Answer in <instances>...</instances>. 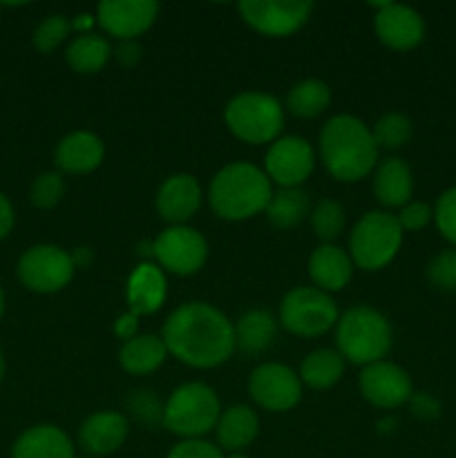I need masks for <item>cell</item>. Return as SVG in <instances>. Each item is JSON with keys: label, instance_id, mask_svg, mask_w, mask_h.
I'll return each instance as SVG.
<instances>
[{"label": "cell", "instance_id": "obj_42", "mask_svg": "<svg viewBox=\"0 0 456 458\" xmlns=\"http://www.w3.org/2000/svg\"><path fill=\"white\" fill-rule=\"evenodd\" d=\"M13 222H16V215H13V206L9 201V197L0 191V240L12 233Z\"/></svg>", "mask_w": 456, "mask_h": 458}, {"label": "cell", "instance_id": "obj_18", "mask_svg": "<svg viewBox=\"0 0 456 458\" xmlns=\"http://www.w3.org/2000/svg\"><path fill=\"white\" fill-rule=\"evenodd\" d=\"M128 438V419L119 411H94L79 429V443L88 454L107 456L121 450Z\"/></svg>", "mask_w": 456, "mask_h": 458}, {"label": "cell", "instance_id": "obj_28", "mask_svg": "<svg viewBox=\"0 0 456 458\" xmlns=\"http://www.w3.org/2000/svg\"><path fill=\"white\" fill-rule=\"evenodd\" d=\"M112 56V47L107 38L98 34H80L67 45L65 58L70 67L79 74H94L101 70Z\"/></svg>", "mask_w": 456, "mask_h": 458}, {"label": "cell", "instance_id": "obj_7", "mask_svg": "<svg viewBox=\"0 0 456 458\" xmlns=\"http://www.w3.org/2000/svg\"><path fill=\"white\" fill-rule=\"evenodd\" d=\"M402 244V228L396 215L384 210L365 213L349 235V258L358 268L378 271L396 258Z\"/></svg>", "mask_w": 456, "mask_h": 458}, {"label": "cell", "instance_id": "obj_20", "mask_svg": "<svg viewBox=\"0 0 456 458\" xmlns=\"http://www.w3.org/2000/svg\"><path fill=\"white\" fill-rule=\"evenodd\" d=\"M308 276H311L316 289L340 291L349 284L353 276V262L347 250L334 244H322L308 258Z\"/></svg>", "mask_w": 456, "mask_h": 458}, {"label": "cell", "instance_id": "obj_26", "mask_svg": "<svg viewBox=\"0 0 456 458\" xmlns=\"http://www.w3.org/2000/svg\"><path fill=\"white\" fill-rule=\"evenodd\" d=\"M165 358H168V347L161 335L152 334H137L134 338L125 340L119 352L121 367L132 376L152 374L164 365Z\"/></svg>", "mask_w": 456, "mask_h": 458}, {"label": "cell", "instance_id": "obj_43", "mask_svg": "<svg viewBox=\"0 0 456 458\" xmlns=\"http://www.w3.org/2000/svg\"><path fill=\"white\" fill-rule=\"evenodd\" d=\"M137 318L139 316H134L132 311H130L128 316L119 318V320H116V327H114L116 335H119V338H123V340L134 338V335H137Z\"/></svg>", "mask_w": 456, "mask_h": 458}, {"label": "cell", "instance_id": "obj_44", "mask_svg": "<svg viewBox=\"0 0 456 458\" xmlns=\"http://www.w3.org/2000/svg\"><path fill=\"white\" fill-rule=\"evenodd\" d=\"M72 262H74V267H88V264L92 262V250L76 249L74 253H72Z\"/></svg>", "mask_w": 456, "mask_h": 458}, {"label": "cell", "instance_id": "obj_22", "mask_svg": "<svg viewBox=\"0 0 456 458\" xmlns=\"http://www.w3.org/2000/svg\"><path fill=\"white\" fill-rule=\"evenodd\" d=\"M414 179H411L410 165L398 157H389L376 168L374 174V195L387 208L410 204Z\"/></svg>", "mask_w": 456, "mask_h": 458}, {"label": "cell", "instance_id": "obj_36", "mask_svg": "<svg viewBox=\"0 0 456 458\" xmlns=\"http://www.w3.org/2000/svg\"><path fill=\"white\" fill-rule=\"evenodd\" d=\"M427 277L436 289L456 291V249L443 250L429 262Z\"/></svg>", "mask_w": 456, "mask_h": 458}, {"label": "cell", "instance_id": "obj_9", "mask_svg": "<svg viewBox=\"0 0 456 458\" xmlns=\"http://www.w3.org/2000/svg\"><path fill=\"white\" fill-rule=\"evenodd\" d=\"M18 280L34 293H56L65 289L74 277L72 253L56 244H36L18 259Z\"/></svg>", "mask_w": 456, "mask_h": 458}, {"label": "cell", "instance_id": "obj_13", "mask_svg": "<svg viewBox=\"0 0 456 458\" xmlns=\"http://www.w3.org/2000/svg\"><path fill=\"white\" fill-rule=\"evenodd\" d=\"M311 3H275V0H241L240 13L246 25L264 36H289L307 22Z\"/></svg>", "mask_w": 456, "mask_h": 458}, {"label": "cell", "instance_id": "obj_17", "mask_svg": "<svg viewBox=\"0 0 456 458\" xmlns=\"http://www.w3.org/2000/svg\"><path fill=\"white\" fill-rule=\"evenodd\" d=\"M156 213L170 224V226H186L188 219L199 210L201 188L192 174L179 173L165 179L156 192Z\"/></svg>", "mask_w": 456, "mask_h": 458}, {"label": "cell", "instance_id": "obj_24", "mask_svg": "<svg viewBox=\"0 0 456 458\" xmlns=\"http://www.w3.org/2000/svg\"><path fill=\"white\" fill-rule=\"evenodd\" d=\"M165 300V277L155 264H141L128 280V304L134 316L159 311Z\"/></svg>", "mask_w": 456, "mask_h": 458}, {"label": "cell", "instance_id": "obj_37", "mask_svg": "<svg viewBox=\"0 0 456 458\" xmlns=\"http://www.w3.org/2000/svg\"><path fill=\"white\" fill-rule=\"evenodd\" d=\"M434 219H436V226L443 233V237L456 244V188H450L438 197Z\"/></svg>", "mask_w": 456, "mask_h": 458}, {"label": "cell", "instance_id": "obj_48", "mask_svg": "<svg viewBox=\"0 0 456 458\" xmlns=\"http://www.w3.org/2000/svg\"><path fill=\"white\" fill-rule=\"evenodd\" d=\"M3 313H4V293H3V286H0V320H3Z\"/></svg>", "mask_w": 456, "mask_h": 458}, {"label": "cell", "instance_id": "obj_45", "mask_svg": "<svg viewBox=\"0 0 456 458\" xmlns=\"http://www.w3.org/2000/svg\"><path fill=\"white\" fill-rule=\"evenodd\" d=\"M89 25H92V16H89V13H79L76 21H72V27H74V30H83V27Z\"/></svg>", "mask_w": 456, "mask_h": 458}, {"label": "cell", "instance_id": "obj_10", "mask_svg": "<svg viewBox=\"0 0 456 458\" xmlns=\"http://www.w3.org/2000/svg\"><path fill=\"white\" fill-rule=\"evenodd\" d=\"M155 259L174 276H192L208 259V242L190 226H168L155 242Z\"/></svg>", "mask_w": 456, "mask_h": 458}, {"label": "cell", "instance_id": "obj_40", "mask_svg": "<svg viewBox=\"0 0 456 458\" xmlns=\"http://www.w3.org/2000/svg\"><path fill=\"white\" fill-rule=\"evenodd\" d=\"M410 403H411V411H414L418 419H425V420L436 419L438 410H441V405H438L436 398H434L432 394H425V392L411 394Z\"/></svg>", "mask_w": 456, "mask_h": 458}, {"label": "cell", "instance_id": "obj_50", "mask_svg": "<svg viewBox=\"0 0 456 458\" xmlns=\"http://www.w3.org/2000/svg\"><path fill=\"white\" fill-rule=\"evenodd\" d=\"M85 458H94V456H85Z\"/></svg>", "mask_w": 456, "mask_h": 458}, {"label": "cell", "instance_id": "obj_41", "mask_svg": "<svg viewBox=\"0 0 456 458\" xmlns=\"http://www.w3.org/2000/svg\"><path fill=\"white\" fill-rule=\"evenodd\" d=\"M114 58L119 61V65L132 67L141 58V45L137 40H121L114 49Z\"/></svg>", "mask_w": 456, "mask_h": 458}, {"label": "cell", "instance_id": "obj_32", "mask_svg": "<svg viewBox=\"0 0 456 458\" xmlns=\"http://www.w3.org/2000/svg\"><path fill=\"white\" fill-rule=\"evenodd\" d=\"M374 141L376 146L384 148V150H396V148H402L411 137V121L407 119L401 112H387V114L380 116L376 121L374 130Z\"/></svg>", "mask_w": 456, "mask_h": 458}, {"label": "cell", "instance_id": "obj_3", "mask_svg": "<svg viewBox=\"0 0 456 458\" xmlns=\"http://www.w3.org/2000/svg\"><path fill=\"white\" fill-rule=\"evenodd\" d=\"M271 195L273 188L266 173L246 161L224 165L208 188L210 208L228 222L255 217L266 210Z\"/></svg>", "mask_w": 456, "mask_h": 458}, {"label": "cell", "instance_id": "obj_21", "mask_svg": "<svg viewBox=\"0 0 456 458\" xmlns=\"http://www.w3.org/2000/svg\"><path fill=\"white\" fill-rule=\"evenodd\" d=\"M12 458H74V445L56 425H34L16 438Z\"/></svg>", "mask_w": 456, "mask_h": 458}, {"label": "cell", "instance_id": "obj_27", "mask_svg": "<svg viewBox=\"0 0 456 458\" xmlns=\"http://www.w3.org/2000/svg\"><path fill=\"white\" fill-rule=\"evenodd\" d=\"M344 358L334 349H316L300 365V380L311 389H329L342 378Z\"/></svg>", "mask_w": 456, "mask_h": 458}, {"label": "cell", "instance_id": "obj_38", "mask_svg": "<svg viewBox=\"0 0 456 458\" xmlns=\"http://www.w3.org/2000/svg\"><path fill=\"white\" fill-rule=\"evenodd\" d=\"M434 217V210L429 208L423 201H410L407 206H402L401 213L396 215L398 224H401L402 233L405 231H420L429 224V219Z\"/></svg>", "mask_w": 456, "mask_h": 458}, {"label": "cell", "instance_id": "obj_39", "mask_svg": "<svg viewBox=\"0 0 456 458\" xmlns=\"http://www.w3.org/2000/svg\"><path fill=\"white\" fill-rule=\"evenodd\" d=\"M165 458H226V456H224V452L219 450L217 445H213V443L195 438V441H182L179 445H174Z\"/></svg>", "mask_w": 456, "mask_h": 458}, {"label": "cell", "instance_id": "obj_49", "mask_svg": "<svg viewBox=\"0 0 456 458\" xmlns=\"http://www.w3.org/2000/svg\"><path fill=\"white\" fill-rule=\"evenodd\" d=\"M226 458H249L244 454V452H228Z\"/></svg>", "mask_w": 456, "mask_h": 458}, {"label": "cell", "instance_id": "obj_46", "mask_svg": "<svg viewBox=\"0 0 456 458\" xmlns=\"http://www.w3.org/2000/svg\"><path fill=\"white\" fill-rule=\"evenodd\" d=\"M393 425H396V419H384L383 423L378 425V428L383 429V432H392V428H393Z\"/></svg>", "mask_w": 456, "mask_h": 458}, {"label": "cell", "instance_id": "obj_1", "mask_svg": "<svg viewBox=\"0 0 456 458\" xmlns=\"http://www.w3.org/2000/svg\"><path fill=\"white\" fill-rule=\"evenodd\" d=\"M161 340L183 365L213 369L235 352V331L219 309L206 302H186L164 325Z\"/></svg>", "mask_w": 456, "mask_h": 458}, {"label": "cell", "instance_id": "obj_16", "mask_svg": "<svg viewBox=\"0 0 456 458\" xmlns=\"http://www.w3.org/2000/svg\"><path fill=\"white\" fill-rule=\"evenodd\" d=\"M376 34L387 47L407 52L414 49L425 36L423 16L414 7L398 3L378 4V12L374 18Z\"/></svg>", "mask_w": 456, "mask_h": 458}, {"label": "cell", "instance_id": "obj_5", "mask_svg": "<svg viewBox=\"0 0 456 458\" xmlns=\"http://www.w3.org/2000/svg\"><path fill=\"white\" fill-rule=\"evenodd\" d=\"M222 407L208 385L186 383L174 389L164 405V428L183 441L206 437L217 425Z\"/></svg>", "mask_w": 456, "mask_h": 458}, {"label": "cell", "instance_id": "obj_19", "mask_svg": "<svg viewBox=\"0 0 456 458\" xmlns=\"http://www.w3.org/2000/svg\"><path fill=\"white\" fill-rule=\"evenodd\" d=\"M106 146L94 132L76 130L58 141L56 165L67 174H88L101 165Z\"/></svg>", "mask_w": 456, "mask_h": 458}, {"label": "cell", "instance_id": "obj_8", "mask_svg": "<svg viewBox=\"0 0 456 458\" xmlns=\"http://www.w3.org/2000/svg\"><path fill=\"white\" fill-rule=\"evenodd\" d=\"M280 322L293 335L316 338L338 322V307L325 291L316 286H298L282 300Z\"/></svg>", "mask_w": 456, "mask_h": 458}, {"label": "cell", "instance_id": "obj_25", "mask_svg": "<svg viewBox=\"0 0 456 458\" xmlns=\"http://www.w3.org/2000/svg\"><path fill=\"white\" fill-rule=\"evenodd\" d=\"M232 331H235V349L249 356H258L266 352L275 340L277 322L264 309H250L241 313L240 320L232 325Z\"/></svg>", "mask_w": 456, "mask_h": 458}, {"label": "cell", "instance_id": "obj_47", "mask_svg": "<svg viewBox=\"0 0 456 458\" xmlns=\"http://www.w3.org/2000/svg\"><path fill=\"white\" fill-rule=\"evenodd\" d=\"M4 371H7V362H4V353L3 349H0V383L4 380Z\"/></svg>", "mask_w": 456, "mask_h": 458}, {"label": "cell", "instance_id": "obj_15", "mask_svg": "<svg viewBox=\"0 0 456 458\" xmlns=\"http://www.w3.org/2000/svg\"><path fill=\"white\" fill-rule=\"evenodd\" d=\"M159 16L152 0H103L97 7L98 25L119 40H137Z\"/></svg>", "mask_w": 456, "mask_h": 458}, {"label": "cell", "instance_id": "obj_14", "mask_svg": "<svg viewBox=\"0 0 456 458\" xmlns=\"http://www.w3.org/2000/svg\"><path fill=\"white\" fill-rule=\"evenodd\" d=\"M360 392L378 410H396L411 398V378L402 367L380 360L360 371Z\"/></svg>", "mask_w": 456, "mask_h": 458}, {"label": "cell", "instance_id": "obj_33", "mask_svg": "<svg viewBox=\"0 0 456 458\" xmlns=\"http://www.w3.org/2000/svg\"><path fill=\"white\" fill-rule=\"evenodd\" d=\"M125 405H128L130 416H132L137 423L146 425V428H152V425L156 423H164L165 403H161L159 396H156L152 389H134V392H130Z\"/></svg>", "mask_w": 456, "mask_h": 458}, {"label": "cell", "instance_id": "obj_29", "mask_svg": "<svg viewBox=\"0 0 456 458\" xmlns=\"http://www.w3.org/2000/svg\"><path fill=\"white\" fill-rule=\"evenodd\" d=\"M308 215V195L302 188H280L271 195L266 217L280 231L293 228Z\"/></svg>", "mask_w": 456, "mask_h": 458}, {"label": "cell", "instance_id": "obj_31", "mask_svg": "<svg viewBox=\"0 0 456 458\" xmlns=\"http://www.w3.org/2000/svg\"><path fill=\"white\" fill-rule=\"evenodd\" d=\"M308 217H311L313 233H316L317 240H322L325 244H331V242L342 233L344 222H347L342 204L335 199L317 201V206L308 213Z\"/></svg>", "mask_w": 456, "mask_h": 458}, {"label": "cell", "instance_id": "obj_23", "mask_svg": "<svg viewBox=\"0 0 456 458\" xmlns=\"http://www.w3.org/2000/svg\"><path fill=\"white\" fill-rule=\"evenodd\" d=\"M259 432V419L250 407L232 405L219 414L215 434H217L219 450L244 452L255 441Z\"/></svg>", "mask_w": 456, "mask_h": 458}, {"label": "cell", "instance_id": "obj_35", "mask_svg": "<svg viewBox=\"0 0 456 458\" xmlns=\"http://www.w3.org/2000/svg\"><path fill=\"white\" fill-rule=\"evenodd\" d=\"M65 192V182L61 173H43L34 179L30 188V199L36 208L49 210L63 199Z\"/></svg>", "mask_w": 456, "mask_h": 458}, {"label": "cell", "instance_id": "obj_34", "mask_svg": "<svg viewBox=\"0 0 456 458\" xmlns=\"http://www.w3.org/2000/svg\"><path fill=\"white\" fill-rule=\"evenodd\" d=\"M70 30L72 22L67 21L63 13H52V16H47L45 21H40V25L34 30V36H31L34 47L38 49L40 54L54 52V49L67 38Z\"/></svg>", "mask_w": 456, "mask_h": 458}, {"label": "cell", "instance_id": "obj_11", "mask_svg": "<svg viewBox=\"0 0 456 458\" xmlns=\"http://www.w3.org/2000/svg\"><path fill=\"white\" fill-rule=\"evenodd\" d=\"M249 394L264 410L289 411L302 398V380L291 367L264 362L250 374Z\"/></svg>", "mask_w": 456, "mask_h": 458}, {"label": "cell", "instance_id": "obj_4", "mask_svg": "<svg viewBox=\"0 0 456 458\" xmlns=\"http://www.w3.org/2000/svg\"><path fill=\"white\" fill-rule=\"evenodd\" d=\"M338 353L353 365H374L380 362L392 349V325L376 309L351 307L338 318L335 329Z\"/></svg>", "mask_w": 456, "mask_h": 458}, {"label": "cell", "instance_id": "obj_2", "mask_svg": "<svg viewBox=\"0 0 456 458\" xmlns=\"http://www.w3.org/2000/svg\"><path fill=\"white\" fill-rule=\"evenodd\" d=\"M320 157L335 179L358 182L378 164V146L358 116L335 114L320 132Z\"/></svg>", "mask_w": 456, "mask_h": 458}, {"label": "cell", "instance_id": "obj_30", "mask_svg": "<svg viewBox=\"0 0 456 458\" xmlns=\"http://www.w3.org/2000/svg\"><path fill=\"white\" fill-rule=\"evenodd\" d=\"M331 103V89L325 81L307 79L295 83L286 97V107L300 119H313L322 114Z\"/></svg>", "mask_w": 456, "mask_h": 458}, {"label": "cell", "instance_id": "obj_12", "mask_svg": "<svg viewBox=\"0 0 456 458\" xmlns=\"http://www.w3.org/2000/svg\"><path fill=\"white\" fill-rule=\"evenodd\" d=\"M316 165V152L302 137H280L271 143L264 173L280 188H300Z\"/></svg>", "mask_w": 456, "mask_h": 458}, {"label": "cell", "instance_id": "obj_6", "mask_svg": "<svg viewBox=\"0 0 456 458\" xmlns=\"http://www.w3.org/2000/svg\"><path fill=\"white\" fill-rule=\"evenodd\" d=\"M224 121L237 139L246 143H271L284 128L280 101L266 92H241L228 101Z\"/></svg>", "mask_w": 456, "mask_h": 458}]
</instances>
